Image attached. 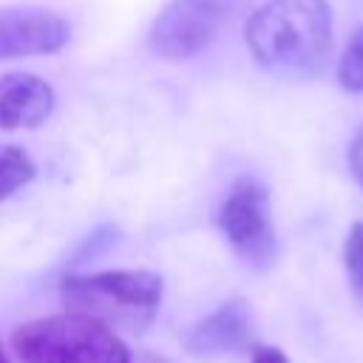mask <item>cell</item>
Listing matches in <instances>:
<instances>
[{
	"label": "cell",
	"mask_w": 363,
	"mask_h": 363,
	"mask_svg": "<svg viewBox=\"0 0 363 363\" xmlns=\"http://www.w3.org/2000/svg\"><path fill=\"white\" fill-rule=\"evenodd\" d=\"M11 346L23 363H133L113 326L71 309L20 323Z\"/></svg>",
	"instance_id": "7a4b0ae2"
},
{
	"label": "cell",
	"mask_w": 363,
	"mask_h": 363,
	"mask_svg": "<svg viewBox=\"0 0 363 363\" xmlns=\"http://www.w3.org/2000/svg\"><path fill=\"white\" fill-rule=\"evenodd\" d=\"M0 363H9V354H6V349H3V343H0Z\"/></svg>",
	"instance_id": "5bb4252c"
},
{
	"label": "cell",
	"mask_w": 363,
	"mask_h": 363,
	"mask_svg": "<svg viewBox=\"0 0 363 363\" xmlns=\"http://www.w3.org/2000/svg\"><path fill=\"white\" fill-rule=\"evenodd\" d=\"M250 363H289V357L275 346H255Z\"/></svg>",
	"instance_id": "4fadbf2b"
},
{
	"label": "cell",
	"mask_w": 363,
	"mask_h": 363,
	"mask_svg": "<svg viewBox=\"0 0 363 363\" xmlns=\"http://www.w3.org/2000/svg\"><path fill=\"white\" fill-rule=\"evenodd\" d=\"M164 281L150 269H102L68 275L60 286L62 303L71 312H85L108 326L142 332L153 323L162 303Z\"/></svg>",
	"instance_id": "3957f363"
},
{
	"label": "cell",
	"mask_w": 363,
	"mask_h": 363,
	"mask_svg": "<svg viewBox=\"0 0 363 363\" xmlns=\"http://www.w3.org/2000/svg\"><path fill=\"white\" fill-rule=\"evenodd\" d=\"M247 45L275 77H318L332 54V9L326 0H267L247 20Z\"/></svg>",
	"instance_id": "6da1fadb"
},
{
	"label": "cell",
	"mask_w": 363,
	"mask_h": 363,
	"mask_svg": "<svg viewBox=\"0 0 363 363\" xmlns=\"http://www.w3.org/2000/svg\"><path fill=\"white\" fill-rule=\"evenodd\" d=\"M247 0H170L147 31V48L167 62L204 51Z\"/></svg>",
	"instance_id": "277c9868"
},
{
	"label": "cell",
	"mask_w": 363,
	"mask_h": 363,
	"mask_svg": "<svg viewBox=\"0 0 363 363\" xmlns=\"http://www.w3.org/2000/svg\"><path fill=\"white\" fill-rule=\"evenodd\" d=\"M349 170L357 179V184L363 187V125L354 130V136L349 142Z\"/></svg>",
	"instance_id": "7c38bea8"
},
{
	"label": "cell",
	"mask_w": 363,
	"mask_h": 363,
	"mask_svg": "<svg viewBox=\"0 0 363 363\" xmlns=\"http://www.w3.org/2000/svg\"><path fill=\"white\" fill-rule=\"evenodd\" d=\"M218 227L233 252L252 269H269L275 261V227L269 196L255 179H238L218 213Z\"/></svg>",
	"instance_id": "5b68a950"
},
{
	"label": "cell",
	"mask_w": 363,
	"mask_h": 363,
	"mask_svg": "<svg viewBox=\"0 0 363 363\" xmlns=\"http://www.w3.org/2000/svg\"><path fill=\"white\" fill-rule=\"evenodd\" d=\"M54 88L37 74H6L0 77V128L31 130L43 125L54 111Z\"/></svg>",
	"instance_id": "ba28073f"
},
{
	"label": "cell",
	"mask_w": 363,
	"mask_h": 363,
	"mask_svg": "<svg viewBox=\"0 0 363 363\" xmlns=\"http://www.w3.org/2000/svg\"><path fill=\"white\" fill-rule=\"evenodd\" d=\"M252 337V315L241 298L221 303L216 312L201 318L184 337V349L199 357L230 354L250 343Z\"/></svg>",
	"instance_id": "52a82bcc"
},
{
	"label": "cell",
	"mask_w": 363,
	"mask_h": 363,
	"mask_svg": "<svg viewBox=\"0 0 363 363\" xmlns=\"http://www.w3.org/2000/svg\"><path fill=\"white\" fill-rule=\"evenodd\" d=\"M34 176H37V164L23 147L17 145L0 147V201H6L9 196L31 184Z\"/></svg>",
	"instance_id": "9c48e42d"
},
{
	"label": "cell",
	"mask_w": 363,
	"mask_h": 363,
	"mask_svg": "<svg viewBox=\"0 0 363 363\" xmlns=\"http://www.w3.org/2000/svg\"><path fill=\"white\" fill-rule=\"evenodd\" d=\"M71 40V26L43 6H3L0 9V60L57 54Z\"/></svg>",
	"instance_id": "8992f818"
},
{
	"label": "cell",
	"mask_w": 363,
	"mask_h": 363,
	"mask_svg": "<svg viewBox=\"0 0 363 363\" xmlns=\"http://www.w3.org/2000/svg\"><path fill=\"white\" fill-rule=\"evenodd\" d=\"M343 264H346V275H349V286L354 292V298L363 303V221H354L346 244H343Z\"/></svg>",
	"instance_id": "8fae6325"
},
{
	"label": "cell",
	"mask_w": 363,
	"mask_h": 363,
	"mask_svg": "<svg viewBox=\"0 0 363 363\" xmlns=\"http://www.w3.org/2000/svg\"><path fill=\"white\" fill-rule=\"evenodd\" d=\"M337 82L343 91L363 94V26H357L337 62Z\"/></svg>",
	"instance_id": "30bf717a"
}]
</instances>
